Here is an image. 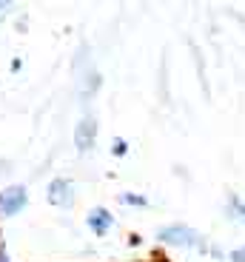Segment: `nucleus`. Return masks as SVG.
<instances>
[{"label":"nucleus","mask_w":245,"mask_h":262,"mask_svg":"<svg viewBox=\"0 0 245 262\" xmlns=\"http://www.w3.org/2000/svg\"><path fill=\"white\" fill-rule=\"evenodd\" d=\"M0 262H9V256H6V248H0Z\"/></svg>","instance_id":"11"},{"label":"nucleus","mask_w":245,"mask_h":262,"mask_svg":"<svg viewBox=\"0 0 245 262\" xmlns=\"http://www.w3.org/2000/svg\"><path fill=\"white\" fill-rule=\"evenodd\" d=\"M94 140H97V123H94V117L86 114V117L77 123V128H74V145H77L80 154H86L94 145Z\"/></svg>","instance_id":"4"},{"label":"nucleus","mask_w":245,"mask_h":262,"mask_svg":"<svg viewBox=\"0 0 245 262\" xmlns=\"http://www.w3.org/2000/svg\"><path fill=\"white\" fill-rule=\"evenodd\" d=\"M228 262H245V248H237L228 254Z\"/></svg>","instance_id":"9"},{"label":"nucleus","mask_w":245,"mask_h":262,"mask_svg":"<svg viewBox=\"0 0 245 262\" xmlns=\"http://www.w3.org/2000/svg\"><path fill=\"white\" fill-rule=\"evenodd\" d=\"M228 216H231L234 223L245 225V203L239 200V196H231V200H228Z\"/></svg>","instance_id":"6"},{"label":"nucleus","mask_w":245,"mask_h":262,"mask_svg":"<svg viewBox=\"0 0 245 262\" xmlns=\"http://www.w3.org/2000/svg\"><path fill=\"white\" fill-rule=\"evenodd\" d=\"M9 9H12V6H9V3H0V20H3V17H6V14H9Z\"/></svg>","instance_id":"10"},{"label":"nucleus","mask_w":245,"mask_h":262,"mask_svg":"<svg viewBox=\"0 0 245 262\" xmlns=\"http://www.w3.org/2000/svg\"><path fill=\"white\" fill-rule=\"evenodd\" d=\"M46 200L52 205H57V208H69V205L74 203V183L66 177H57L49 183L46 188Z\"/></svg>","instance_id":"2"},{"label":"nucleus","mask_w":245,"mask_h":262,"mask_svg":"<svg viewBox=\"0 0 245 262\" xmlns=\"http://www.w3.org/2000/svg\"><path fill=\"white\" fill-rule=\"evenodd\" d=\"M86 223H88V228H92L97 236H103V234H108V231H112L114 214H108L106 208H92V211H88V216H86Z\"/></svg>","instance_id":"5"},{"label":"nucleus","mask_w":245,"mask_h":262,"mask_svg":"<svg viewBox=\"0 0 245 262\" xmlns=\"http://www.w3.org/2000/svg\"><path fill=\"white\" fill-rule=\"evenodd\" d=\"M29 203V194L23 185H12V188H6L3 194H0V214L3 216H14L20 214V211L26 208Z\"/></svg>","instance_id":"3"},{"label":"nucleus","mask_w":245,"mask_h":262,"mask_svg":"<svg viewBox=\"0 0 245 262\" xmlns=\"http://www.w3.org/2000/svg\"><path fill=\"white\" fill-rule=\"evenodd\" d=\"M120 203H123V205H134V208H146L148 200L143 194H128V191H126V194H120Z\"/></svg>","instance_id":"7"},{"label":"nucleus","mask_w":245,"mask_h":262,"mask_svg":"<svg viewBox=\"0 0 245 262\" xmlns=\"http://www.w3.org/2000/svg\"><path fill=\"white\" fill-rule=\"evenodd\" d=\"M157 239L160 243H166V245H174V248H188V251H203V254H208L206 236L199 234V231L188 228V225H183V223H174V225L160 228Z\"/></svg>","instance_id":"1"},{"label":"nucleus","mask_w":245,"mask_h":262,"mask_svg":"<svg viewBox=\"0 0 245 262\" xmlns=\"http://www.w3.org/2000/svg\"><path fill=\"white\" fill-rule=\"evenodd\" d=\"M126 151H128V143L123 137H117L112 143V154H114V157H126Z\"/></svg>","instance_id":"8"}]
</instances>
